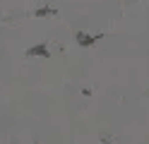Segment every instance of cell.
Returning <instances> with one entry per match:
<instances>
[{
  "instance_id": "2",
  "label": "cell",
  "mask_w": 149,
  "mask_h": 144,
  "mask_svg": "<svg viewBox=\"0 0 149 144\" xmlns=\"http://www.w3.org/2000/svg\"><path fill=\"white\" fill-rule=\"evenodd\" d=\"M99 38H101V34H99V36H89V34H84V31H79V34H77V43H79V46H91L94 41H99Z\"/></svg>"
},
{
  "instance_id": "1",
  "label": "cell",
  "mask_w": 149,
  "mask_h": 144,
  "mask_svg": "<svg viewBox=\"0 0 149 144\" xmlns=\"http://www.w3.org/2000/svg\"><path fill=\"white\" fill-rule=\"evenodd\" d=\"M26 55H43V58H48L51 51H48V46H46V43H39V46L29 48V51H26Z\"/></svg>"
},
{
  "instance_id": "3",
  "label": "cell",
  "mask_w": 149,
  "mask_h": 144,
  "mask_svg": "<svg viewBox=\"0 0 149 144\" xmlns=\"http://www.w3.org/2000/svg\"><path fill=\"white\" fill-rule=\"evenodd\" d=\"M34 15H36V17H46V15H55V10H53V7H48V5H43V7L36 10Z\"/></svg>"
}]
</instances>
